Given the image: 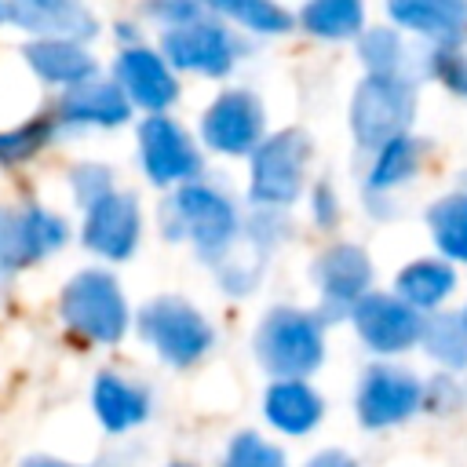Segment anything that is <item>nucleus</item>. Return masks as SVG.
<instances>
[{"mask_svg":"<svg viewBox=\"0 0 467 467\" xmlns=\"http://www.w3.org/2000/svg\"><path fill=\"white\" fill-rule=\"evenodd\" d=\"M423 157H427V142H420V139H412V135L390 139L387 146H379V150L372 153V164H368V171H365L368 193H394L398 186H405V182L420 171Z\"/></svg>","mask_w":467,"mask_h":467,"instance_id":"obj_24","label":"nucleus"},{"mask_svg":"<svg viewBox=\"0 0 467 467\" xmlns=\"http://www.w3.org/2000/svg\"><path fill=\"white\" fill-rule=\"evenodd\" d=\"M113 73H117V88L128 95V102L142 106L150 113L168 109L175 102V95H179V84H175L168 62L157 51L142 47V44L124 47L117 55V62H113Z\"/></svg>","mask_w":467,"mask_h":467,"instance_id":"obj_16","label":"nucleus"},{"mask_svg":"<svg viewBox=\"0 0 467 467\" xmlns=\"http://www.w3.org/2000/svg\"><path fill=\"white\" fill-rule=\"evenodd\" d=\"M26 62L36 77L47 84H84L95 77V58L77 44V40H33L26 44Z\"/></svg>","mask_w":467,"mask_h":467,"instance_id":"obj_22","label":"nucleus"},{"mask_svg":"<svg viewBox=\"0 0 467 467\" xmlns=\"http://www.w3.org/2000/svg\"><path fill=\"white\" fill-rule=\"evenodd\" d=\"M358 58L368 77H412L409 73V44L394 26H372L358 36Z\"/></svg>","mask_w":467,"mask_h":467,"instance_id":"obj_26","label":"nucleus"},{"mask_svg":"<svg viewBox=\"0 0 467 467\" xmlns=\"http://www.w3.org/2000/svg\"><path fill=\"white\" fill-rule=\"evenodd\" d=\"M314 285L321 292V321L325 317H343L354 310V303L361 296H368L372 285V259L361 244L339 241L328 244L317 259H314Z\"/></svg>","mask_w":467,"mask_h":467,"instance_id":"obj_10","label":"nucleus"},{"mask_svg":"<svg viewBox=\"0 0 467 467\" xmlns=\"http://www.w3.org/2000/svg\"><path fill=\"white\" fill-rule=\"evenodd\" d=\"M73 193H77V204L88 212L91 204H99L106 193H113V179H109V168L102 164H77L73 168Z\"/></svg>","mask_w":467,"mask_h":467,"instance_id":"obj_32","label":"nucleus"},{"mask_svg":"<svg viewBox=\"0 0 467 467\" xmlns=\"http://www.w3.org/2000/svg\"><path fill=\"white\" fill-rule=\"evenodd\" d=\"M314 219H317L325 230L339 223V197H336V190H332L328 182H317V186H314Z\"/></svg>","mask_w":467,"mask_h":467,"instance_id":"obj_34","label":"nucleus"},{"mask_svg":"<svg viewBox=\"0 0 467 467\" xmlns=\"http://www.w3.org/2000/svg\"><path fill=\"white\" fill-rule=\"evenodd\" d=\"M223 467H285V452L274 441L259 438L255 431H241L226 445Z\"/></svg>","mask_w":467,"mask_h":467,"instance_id":"obj_29","label":"nucleus"},{"mask_svg":"<svg viewBox=\"0 0 467 467\" xmlns=\"http://www.w3.org/2000/svg\"><path fill=\"white\" fill-rule=\"evenodd\" d=\"M139 226H142V215H139V204L131 193H106L99 204L88 208V219H84V248H91L95 255L102 259H128L139 244Z\"/></svg>","mask_w":467,"mask_h":467,"instance_id":"obj_14","label":"nucleus"},{"mask_svg":"<svg viewBox=\"0 0 467 467\" xmlns=\"http://www.w3.org/2000/svg\"><path fill=\"white\" fill-rule=\"evenodd\" d=\"M252 350L274 379H306L325 361V321L296 306H274L255 325Z\"/></svg>","mask_w":467,"mask_h":467,"instance_id":"obj_2","label":"nucleus"},{"mask_svg":"<svg viewBox=\"0 0 467 467\" xmlns=\"http://www.w3.org/2000/svg\"><path fill=\"white\" fill-rule=\"evenodd\" d=\"M310 135L299 128H285L270 139H263L252 153V182L248 197L259 208H288L303 186H306V164H310Z\"/></svg>","mask_w":467,"mask_h":467,"instance_id":"obj_5","label":"nucleus"},{"mask_svg":"<svg viewBox=\"0 0 467 467\" xmlns=\"http://www.w3.org/2000/svg\"><path fill=\"white\" fill-rule=\"evenodd\" d=\"M427 77L438 80L449 95L467 99V51L463 47H431Z\"/></svg>","mask_w":467,"mask_h":467,"instance_id":"obj_30","label":"nucleus"},{"mask_svg":"<svg viewBox=\"0 0 467 467\" xmlns=\"http://www.w3.org/2000/svg\"><path fill=\"white\" fill-rule=\"evenodd\" d=\"M423 405V383L401 365H372L358 387V420L365 427H390Z\"/></svg>","mask_w":467,"mask_h":467,"instance_id":"obj_13","label":"nucleus"},{"mask_svg":"<svg viewBox=\"0 0 467 467\" xmlns=\"http://www.w3.org/2000/svg\"><path fill=\"white\" fill-rule=\"evenodd\" d=\"M197 4L212 7L215 15L237 22L252 33H263V36H277L296 26V15L288 7H281L277 0H197Z\"/></svg>","mask_w":467,"mask_h":467,"instance_id":"obj_27","label":"nucleus"},{"mask_svg":"<svg viewBox=\"0 0 467 467\" xmlns=\"http://www.w3.org/2000/svg\"><path fill=\"white\" fill-rule=\"evenodd\" d=\"M58 314L69 332L88 343H117L128 332V303L113 274L80 270L58 299Z\"/></svg>","mask_w":467,"mask_h":467,"instance_id":"obj_4","label":"nucleus"},{"mask_svg":"<svg viewBox=\"0 0 467 467\" xmlns=\"http://www.w3.org/2000/svg\"><path fill=\"white\" fill-rule=\"evenodd\" d=\"M142 15L168 33V29L186 26V22H197L201 18V4L197 0H150L142 7Z\"/></svg>","mask_w":467,"mask_h":467,"instance_id":"obj_33","label":"nucleus"},{"mask_svg":"<svg viewBox=\"0 0 467 467\" xmlns=\"http://www.w3.org/2000/svg\"><path fill=\"white\" fill-rule=\"evenodd\" d=\"M263 416L281 434L299 438V434H310L321 423L325 401L306 379H274L263 394Z\"/></svg>","mask_w":467,"mask_h":467,"instance_id":"obj_19","label":"nucleus"},{"mask_svg":"<svg viewBox=\"0 0 467 467\" xmlns=\"http://www.w3.org/2000/svg\"><path fill=\"white\" fill-rule=\"evenodd\" d=\"M131 117L128 95L117 88V80H84L62 91L58 99V120L62 124H91V128H117Z\"/></svg>","mask_w":467,"mask_h":467,"instance_id":"obj_18","label":"nucleus"},{"mask_svg":"<svg viewBox=\"0 0 467 467\" xmlns=\"http://www.w3.org/2000/svg\"><path fill=\"white\" fill-rule=\"evenodd\" d=\"M161 226L168 241H193L197 252L215 266L241 234L237 208L204 182L179 186L161 204Z\"/></svg>","mask_w":467,"mask_h":467,"instance_id":"obj_1","label":"nucleus"},{"mask_svg":"<svg viewBox=\"0 0 467 467\" xmlns=\"http://www.w3.org/2000/svg\"><path fill=\"white\" fill-rule=\"evenodd\" d=\"M306 467H358V463H354L347 452H339V449H325V452H317Z\"/></svg>","mask_w":467,"mask_h":467,"instance_id":"obj_35","label":"nucleus"},{"mask_svg":"<svg viewBox=\"0 0 467 467\" xmlns=\"http://www.w3.org/2000/svg\"><path fill=\"white\" fill-rule=\"evenodd\" d=\"M423 223L445 263H467V186L434 197L423 212Z\"/></svg>","mask_w":467,"mask_h":467,"instance_id":"obj_23","label":"nucleus"},{"mask_svg":"<svg viewBox=\"0 0 467 467\" xmlns=\"http://www.w3.org/2000/svg\"><path fill=\"white\" fill-rule=\"evenodd\" d=\"M0 18H4V7H0Z\"/></svg>","mask_w":467,"mask_h":467,"instance_id":"obj_39","label":"nucleus"},{"mask_svg":"<svg viewBox=\"0 0 467 467\" xmlns=\"http://www.w3.org/2000/svg\"><path fill=\"white\" fill-rule=\"evenodd\" d=\"M139 161L157 186H186L201 175V153L190 135L164 113L139 124Z\"/></svg>","mask_w":467,"mask_h":467,"instance_id":"obj_9","label":"nucleus"},{"mask_svg":"<svg viewBox=\"0 0 467 467\" xmlns=\"http://www.w3.org/2000/svg\"><path fill=\"white\" fill-rule=\"evenodd\" d=\"M420 343L423 350L445 365V368H467V325H463V314H431L423 317V332H420Z\"/></svg>","mask_w":467,"mask_h":467,"instance_id":"obj_28","label":"nucleus"},{"mask_svg":"<svg viewBox=\"0 0 467 467\" xmlns=\"http://www.w3.org/2000/svg\"><path fill=\"white\" fill-rule=\"evenodd\" d=\"M91 405H95L99 423L109 434H124V431L139 427L150 416V394H146V387H139V383H131V379H124L117 372H99L95 376Z\"/></svg>","mask_w":467,"mask_h":467,"instance_id":"obj_20","label":"nucleus"},{"mask_svg":"<svg viewBox=\"0 0 467 467\" xmlns=\"http://www.w3.org/2000/svg\"><path fill=\"white\" fill-rule=\"evenodd\" d=\"M350 321L361 336V343L376 354H405L420 343L423 314L401 303L394 292H368L354 303Z\"/></svg>","mask_w":467,"mask_h":467,"instance_id":"obj_11","label":"nucleus"},{"mask_svg":"<svg viewBox=\"0 0 467 467\" xmlns=\"http://www.w3.org/2000/svg\"><path fill=\"white\" fill-rule=\"evenodd\" d=\"M394 29L431 40L434 47H463L467 0H383Z\"/></svg>","mask_w":467,"mask_h":467,"instance_id":"obj_15","label":"nucleus"},{"mask_svg":"<svg viewBox=\"0 0 467 467\" xmlns=\"http://www.w3.org/2000/svg\"><path fill=\"white\" fill-rule=\"evenodd\" d=\"M51 131H55V120L51 117H36V120H29V124H22L15 131H0V161L15 164V161L33 157L51 139Z\"/></svg>","mask_w":467,"mask_h":467,"instance_id":"obj_31","label":"nucleus"},{"mask_svg":"<svg viewBox=\"0 0 467 467\" xmlns=\"http://www.w3.org/2000/svg\"><path fill=\"white\" fill-rule=\"evenodd\" d=\"M263 128H266V109L259 102V95L244 91V88H230L223 91L204 113H201V139L208 150L215 153H255V146L263 142Z\"/></svg>","mask_w":467,"mask_h":467,"instance_id":"obj_7","label":"nucleus"},{"mask_svg":"<svg viewBox=\"0 0 467 467\" xmlns=\"http://www.w3.org/2000/svg\"><path fill=\"white\" fill-rule=\"evenodd\" d=\"M168 467H193V463H186V460H175V463H168Z\"/></svg>","mask_w":467,"mask_h":467,"instance_id":"obj_37","label":"nucleus"},{"mask_svg":"<svg viewBox=\"0 0 467 467\" xmlns=\"http://www.w3.org/2000/svg\"><path fill=\"white\" fill-rule=\"evenodd\" d=\"M237 40L234 33L215 22V18H197L186 22L179 29H168L161 36V58L175 69H190V73H204V77H223L234 69L237 62Z\"/></svg>","mask_w":467,"mask_h":467,"instance_id":"obj_8","label":"nucleus"},{"mask_svg":"<svg viewBox=\"0 0 467 467\" xmlns=\"http://www.w3.org/2000/svg\"><path fill=\"white\" fill-rule=\"evenodd\" d=\"M299 26L321 40H358L365 33V0H306Z\"/></svg>","mask_w":467,"mask_h":467,"instance_id":"obj_25","label":"nucleus"},{"mask_svg":"<svg viewBox=\"0 0 467 467\" xmlns=\"http://www.w3.org/2000/svg\"><path fill=\"white\" fill-rule=\"evenodd\" d=\"M4 15L40 40H84L95 33V18L80 0H7Z\"/></svg>","mask_w":467,"mask_h":467,"instance_id":"obj_17","label":"nucleus"},{"mask_svg":"<svg viewBox=\"0 0 467 467\" xmlns=\"http://www.w3.org/2000/svg\"><path fill=\"white\" fill-rule=\"evenodd\" d=\"M66 244V223L44 208H0V281Z\"/></svg>","mask_w":467,"mask_h":467,"instance_id":"obj_12","label":"nucleus"},{"mask_svg":"<svg viewBox=\"0 0 467 467\" xmlns=\"http://www.w3.org/2000/svg\"><path fill=\"white\" fill-rule=\"evenodd\" d=\"M18 467H77V463H66V460H55V456H29Z\"/></svg>","mask_w":467,"mask_h":467,"instance_id":"obj_36","label":"nucleus"},{"mask_svg":"<svg viewBox=\"0 0 467 467\" xmlns=\"http://www.w3.org/2000/svg\"><path fill=\"white\" fill-rule=\"evenodd\" d=\"M139 336L175 368H186L193 361H201L212 350V325L208 317L190 306L179 296H157L139 310Z\"/></svg>","mask_w":467,"mask_h":467,"instance_id":"obj_6","label":"nucleus"},{"mask_svg":"<svg viewBox=\"0 0 467 467\" xmlns=\"http://www.w3.org/2000/svg\"><path fill=\"white\" fill-rule=\"evenodd\" d=\"M452 292H456V266L445 263L441 255L412 259L394 277V296L401 303H409L412 310H420V314H438V306Z\"/></svg>","mask_w":467,"mask_h":467,"instance_id":"obj_21","label":"nucleus"},{"mask_svg":"<svg viewBox=\"0 0 467 467\" xmlns=\"http://www.w3.org/2000/svg\"><path fill=\"white\" fill-rule=\"evenodd\" d=\"M463 325H467V306H463Z\"/></svg>","mask_w":467,"mask_h":467,"instance_id":"obj_38","label":"nucleus"},{"mask_svg":"<svg viewBox=\"0 0 467 467\" xmlns=\"http://www.w3.org/2000/svg\"><path fill=\"white\" fill-rule=\"evenodd\" d=\"M416 80L412 77H368L350 95V135L361 150H379L398 135H409L416 117Z\"/></svg>","mask_w":467,"mask_h":467,"instance_id":"obj_3","label":"nucleus"}]
</instances>
